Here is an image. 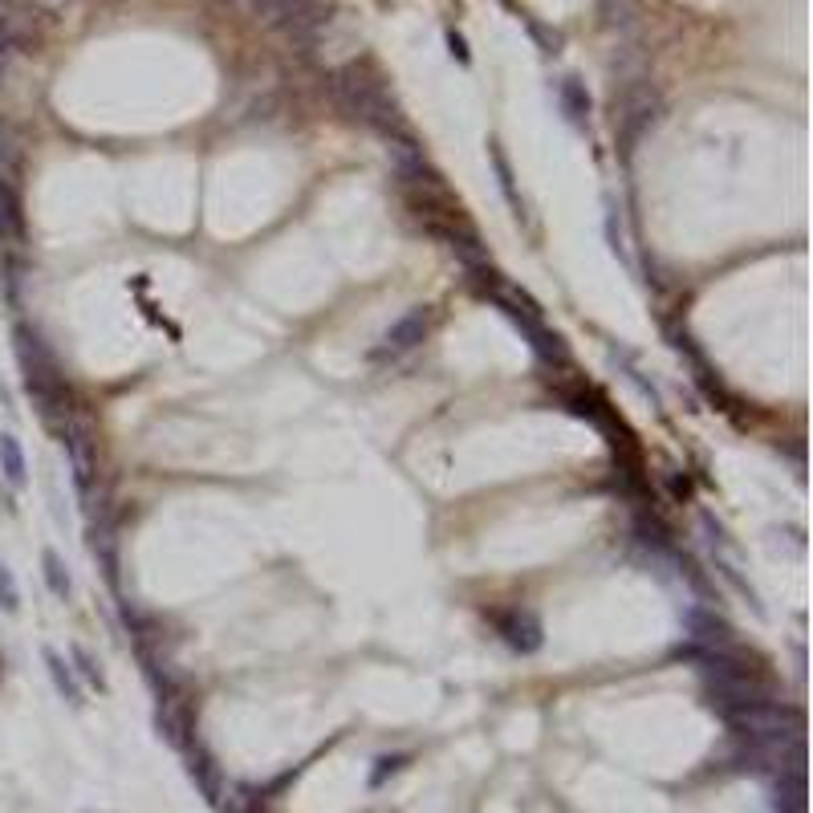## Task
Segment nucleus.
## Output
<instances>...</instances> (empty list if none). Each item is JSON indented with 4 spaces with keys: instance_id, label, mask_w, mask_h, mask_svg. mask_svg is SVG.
Instances as JSON below:
<instances>
[{
    "instance_id": "nucleus-12",
    "label": "nucleus",
    "mask_w": 813,
    "mask_h": 813,
    "mask_svg": "<svg viewBox=\"0 0 813 813\" xmlns=\"http://www.w3.org/2000/svg\"><path fill=\"white\" fill-rule=\"evenodd\" d=\"M0 610L5 614H17L21 610V590H17V578H13V570L0 561Z\"/></svg>"
},
{
    "instance_id": "nucleus-13",
    "label": "nucleus",
    "mask_w": 813,
    "mask_h": 813,
    "mask_svg": "<svg viewBox=\"0 0 813 813\" xmlns=\"http://www.w3.org/2000/svg\"><path fill=\"white\" fill-rule=\"evenodd\" d=\"M74 663H78V671L86 675V683H94L98 687V692H106V679H102V671H98V663L82 651V647H74Z\"/></svg>"
},
{
    "instance_id": "nucleus-5",
    "label": "nucleus",
    "mask_w": 813,
    "mask_h": 813,
    "mask_svg": "<svg viewBox=\"0 0 813 813\" xmlns=\"http://www.w3.org/2000/svg\"><path fill=\"white\" fill-rule=\"evenodd\" d=\"M265 21H273V25H285V29H297V25H309L314 17V0H248Z\"/></svg>"
},
{
    "instance_id": "nucleus-10",
    "label": "nucleus",
    "mask_w": 813,
    "mask_h": 813,
    "mask_svg": "<svg viewBox=\"0 0 813 813\" xmlns=\"http://www.w3.org/2000/svg\"><path fill=\"white\" fill-rule=\"evenodd\" d=\"M0 236H25V220H21V196L0 179Z\"/></svg>"
},
{
    "instance_id": "nucleus-3",
    "label": "nucleus",
    "mask_w": 813,
    "mask_h": 813,
    "mask_svg": "<svg viewBox=\"0 0 813 813\" xmlns=\"http://www.w3.org/2000/svg\"><path fill=\"white\" fill-rule=\"evenodd\" d=\"M500 639H505L513 651H537L541 647V622L529 610H509V614H492Z\"/></svg>"
},
{
    "instance_id": "nucleus-11",
    "label": "nucleus",
    "mask_w": 813,
    "mask_h": 813,
    "mask_svg": "<svg viewBox=\"0 0 813 813\" xmlns=\"http://www.w3.org/2000/svg\"><path fill=\"white\" fill-rule=\"evenodd\" d=\"M561 110H566L570 122H582V114H590V98L582 94V86L574 78L561 82Z\"/></svg>"
},
{
    "instance_id": "nucleus-4",
    "label": "nucleus",
    "mask_w": 813,
    "mask_h": 813,
    "mask_svg": "<svg viewBox=\"0 0 813 813\" xmlns=\"http://www.w3.org/2000/svg\"><path fill=\"white\" fill-rule=\"evenodd\" d=\"M427 330H431V309L423 305V309H411L407 318H399L387 334H383V354H407V350H415L423 338H427Z\"/></svg>"
},
{
    "instance_id": "nucleus-7",
    "label": "nucleus",
    "mask_w": 813,
    "mask_h": 813,
    "mask_svg": "<svg viewBox=\"0 0 813 813\" xmlns=\"http://www.w3.org/2000/svg\"><path fill=\"white\" fill-rule=\"evenodd\" d=\"M0 472H5V480L13 488H25L29 484V460H25V448L13 431L0 435Z\"/></svg>"
},
{
    "instance_id": "nucleus-14",
    "label": "nucleus",
    "mask_w": 813,
    "mask_h": 813,
    "mask_svg": "<svg viewBox=\"0 0 813 813\" xmlns=\"http://www.w3.org/2000/svg\"><path fill=\"white\" fill-rule=\"evenodd\" d=\"M403 765H407V757H403V753H395V757H379V769H374V773H370V785H374V789H379V785H383V781H387L391 773H399Z\"/></svg>"
},
{
    "instance_id": "nucleus-1",
    "label": "nucleus",
    "mask_w": 813,
    "mask_h": 813,
    "mask_svg": "<svg viewBox=\"0 0 813 813\" xmlns=\"http://www.w3.org/2000/svg\"><path fill=\"white\" fill-rule=\"evenodd\" d=\"M334 94L358 122H366V127L383 131V135H403V114H399L395 98L387 94V86L379 78L362 74L358 66H346L334 78Z\"/></svg>"
},
{
    "instance_id": "nucleus-6",
    "label": "nucleus",
    "mask_w": 813,
    "mask_h": 813,
    "mask_svg": "<svg viewBox=\"0 0 813 813\" xmlns=\"http://www.w3.org/2000/svg\"><path fill=\"white\" fill-rule=\"evenodd\" d=\"M41 659H45V671H49V679H53V687H57V696L66 700L70 708H82V704H86V696H82V683L74 679L70 663L61 659L53 647H45V651H41Z\"/></svg>"
},
{
    "instance_id": "nucleus-15",
    "label": "nucleus",
    "mask_w": 813,
    "mask_h": 813,
    "mask_svg": "<svg viewBox=\"0 0 813 813\" xmlns=\"http://www.w3.org/2000/svg\"><path fill=\"white\" fill-rule=\"evenodd\" d=\"M448 45H452V53H456L460 61H468V49H464V37H460V33H448Z\"/></svg>"
},
{
    "instance_id": "nucleus-8",
    "label": "nucleus",
    "mask_w": 813,
    "mask_h": 813,
    "mask_svg": "<svg viewBox=\"0 0 813 813\" xmlns=\"http://www.w3.org/2000/svg\"><path fill=\"white\" fill-rule=\"evenodd\" d=\"M488 159H492V171H496V187H500V192H505V200H509L513 216H517V220H525L529 212H525V200L517 196V183H513V167H509L505 151H500L496 143H488Z\"/></svg>"
},
{
    "instance_id": "nucleus-2",
    "label": "nucleus",
    "mask_w": 813,
    "mask_h": 813,
    "mask_svg": "<svg viewBox=\"0 0 813 813\" xmlns=\"http://www.w3.org/2000/svg\"><path fill=\"white\" fill-rule=\"evenodd\" d=\"M496 305L505 309V318H513V326L529 338V346H533V354L537 358H545V362H557L561 358V338L557 334H549L545 326H541V318H537V309H517L513 301H505V297H496Z\"/></svg>"
},
{
    "instance_id": "nucleus-9",
    "label": "nucleus",
    "mask_w": 813,
    "mask_h": 813,
    "mask_svg": "<svg viewBox=\"0 0 813 813\" xmlns=\"http://www.w3.org/2000/svg\"><path fill=\"white\" fill-rule=\"evenodd\" d=\"M41 578H45V586H49L53 598H70V594H74V582H70L66 561H61L53 549L41 553Z\"/></svg>"
},
{
    "instance_id": "nucleus-16",
    "label": "nucleus",
    "mask_w": 813,
    "mask_h": 813,
    "mask_svg": "<svg viewBox=\"0 0 813 813\" xmlns=\"http://www.w3.org/2000/svg\"><path fill=\"white\" fill-rule=\"evenodd\" d=\"M49 5H66V0H49Z\"/></svg>"
}]
</instances>
